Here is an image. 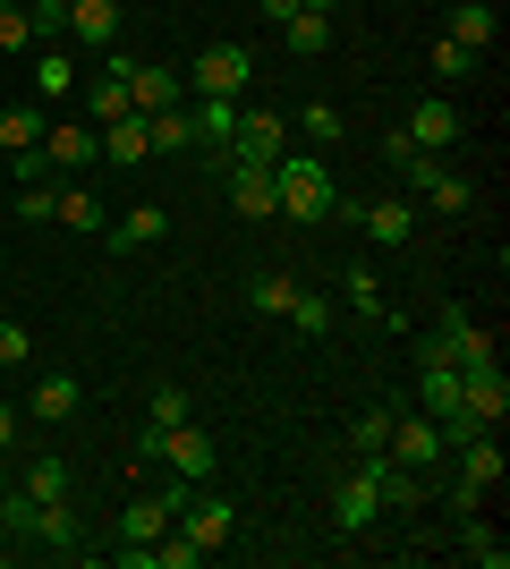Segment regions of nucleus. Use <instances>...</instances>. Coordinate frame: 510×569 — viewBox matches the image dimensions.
Here are the masks:
<instances>
[{"label":"nucleus","mask_w":510,"mask_h":569,"mask_svg":"<svg viewBox=\"0 0 510 569\" xmlns=\"http://www.w3.org/2000/svg\"><path fill=\"white\" fill-rule=\"evenodd\" d=\"M383 459H400V468H417V476H434V468H442V426H434V417H391Z\"/></svg>","instance_id":"obj_5"},{"label":"nucleus","mask_w":510,"mask_h":569,"mask_svg":"<svg viewBox=\"0 0 510 569\" xmlns=\"http://www.w3.org/2000/svg\"><path fill=\"white\" fill-rule=\"evenodd\" d=\"M298 128H307L316 144H332V137H340V111H332V102H307V111H298Z\"/></svg>","instance_id":"obj_39"},{"label":"nucleus","mask_w":510,"mask_h":569,"mask_svg":"<svg viewBox=\"0 0 510 569\" xmlns=\"http://www.w3.org/2000/svg\"><path fill=\"white\" fill-rule=\"evenodd\" d=\"M442 34H451V43H468V51H493V34H502V18H493V0H460Z\"/></svg>","instance_id":"obj_19"},{"label":"nucleus","mask_w":510,"mask_h":569,"mask_svg":"<svg viewBox=\"0 0 510 569\" xmlns=\"http://www.w3.org/2000/svg\"><path fill=\"white\" fill-rule=\"evenodd\" d=\"M9 442H18V408H0V451H9Z\"/></svg>","instance_id":"obj_42"},{"label":"nucleus","mask_w":510,"mask_h":569,"mask_svg":"<svg viewBox=\"0 0 510 569\" xmlns=\"http://www.w3.org/2000/svg\"><path fill=\"white\" fill-rule=\"evenodd\" d=\"M86 119H94V128H111V119H128V77H120V69H102L94 86H86Z\"/></svg>","instance_id":"obj_27"},{"label":"nucleus","mask_w":510,"mask_h":569,"mask_svg":"<svg viewBox=\"0 0 510 569\" xmlns=\"http://www.w3.org/2000/svg\"><path fill=\"white\" fill-rule=\"evenodd\" d=\"M0 51H34V18L18 0H0Z\"/></svg>","instance_id":"obj_37"},{"label":"nucleus","mask_w":510,"mask_h":569,"mask_svg":"<svg viewBox=\"0 0 510 569\" xmlns=\"http://www.w3.org/2000/svg\"><path fill=\"white\" fill-rule=\"evenodd\" d=\"M272 204L290 221H323L340 204V188H332V170H323L316 153H281V162H272Z\"/></svg>","instance_id":"obj_1"},{"label":"nucleus","mask_w":510,"mask_h":569,"mask_svg":"<svg viewBox=\"0 0 510 569\" xmlns=\"http://www.w3.org/2000/svg\"><path fill=\"white\" fill-rule=\"evenodd\" d=\"M340 307H349V315H383V289H374V272H366V263H349V272H340Z\"/></svg>","instance_id":"obj_35"},{"label":"nucleus","mask_w":510,"mask_h":569,"mask_svg":"<svg viewBox=\"0 0 510 569\" xmlns=\"http://www.w3.org/2000/svg\"><path fill=\"white\" fill-rule=\"evenodd\" d=\"M77 86V51H34V94H69Z\"/></svg>","instance_id":"obj_34"},{"label":"nucleus","mask_w":510,"mask_h":569,"mask_svg":"<svg viewBox=\"0 0 510 569\" xmlns=\"http://www.w3.org/2000/svg\"><path fill=\"white\" fill-rule=\"evenodd\" d=\"M460 552H468V561H477V569H510V545H502V536H493L486 519H477V510H468V519H460Z\"/></svg>","instance_id":"obj_28"},{"label":"nucleus","mask_w":510,"mask_h":569,"mask_svg":"<svg viewBox=\"0 0 510 569\" xmlns=\"http://www.w3.org/2000/svg\"><path fill=\"white\" fill-rule=\"evenodd\" d=\"M290 298H298L290 272H256V281H247V307L256 315H290Z\"/></svg>","instance_id":"obj_32"},{"label":"nucleus","mask_w":510,"mask_h":569,"mask_svg":"<svg viewBox=\"0 0 510 569\" xmlns=\"http://www.w3.org/2000/svg\"><path fill=\"white\" fill-rule=\"evenodd\" d=\"M409 137L426 144V153H442V144H460V111H451L442 94H426V102L409 111Z\"/></svg>","instance_id":"obj_17"},{"label":"nucleus","mask_w":510,"mask_h":569,"mask_svg":"<svg viewBox=\"0 0 510 569\" xmlns=\"http://www.w3.org/2000/svg\"><path fill=\"white\" fill-rule=\"evenodd\" d=\"M290 332H298V340H323V332H332V298L298 289V298H290Z\"/></svg>","instance_id":"obj_33"},{"label":"nucleus","mask_w":510,"mask_h":569,"mask_svg":"<svg viewBox=\"0 0 510 569\" xmlns=\"http://www.w3.org/2000/svg\"><path fill=\"white\" fill-rule=\"evenodd\" d=\"M60 213V188H18V221H51Z\"/></svg>","instance_id":"obj_40"},{"label":"nucleus","mask_w":510,"mask_h":569,"mask_svg":"<svg viewBox=\"0 0 510 569\" xmlns=\"http://www.w3.org/2000/svg\"><path fill=\"white\" fill-rule=\"evenodd\" d=\"M69 34L86 51H111V43H120V0H77V9H69Z\"/></svg>","instance_id":"obj_16"},{"label":"nucleus","mask_w":510,"mask_h":569,"mask_svg":"<svg viewBox=\"0 0 510 569\" xmlns=\"http://www.w3.org/2000/svg\"><path fill=\"white\" fill-rule=\"evenodd\" d=\"M332 519L349 527V536H366V527L383 519V493H374V468H366V459H358L349 476H340V493H332Z\"/></svg>","instance_id":"obj_6"},{"label":"nucleus","mask_w":510,"mask_h":569,"mask_svg":"<svg viewBox=\"0 0 510 569\" xmlns=\"http://www.w3.org/2000/svg\"><path fill=\"white\" fill-rule=\"evenodd\" d=\"M170 527H179V501L146 493V501H128V510H120V545H162Z\"/></svg>","instance_id":"obj_12"},{"label":"nucleus","mask_w":510,"mask_h":569,"mask_svg":"<svg viewBox=\"0 0 510 569\" xmlns=\"http://www.w3.org/2000/svg\"><path fill=\"white\" fill-rule=\"evenodd\" d=\"M298 9H316V18H332V9H340V0H298Z\"/></svg>","instance_id":"obj_44"},{"label":"nucleus","mask_w":510,"mask_h":569,"mask_svg":"<svg viewBox=\"0 0 510 569\" xmlns=\"http://www.w3.org/2000/svg\"><path fill=\"white\" fill-rule=\"evenodd\" d=\"M18 485H26V493H34V501H69V485H77V468H69V459H26V476H18Z\"/></svg>","instance_id":"obj_26"},{"label":"nucleus","mask_w":510,"mask_h":569,"mask_svg":"<svg viewBox=\"0 0 510 569\" xmlns=\"http://www.w3.org/2000/svg\"><path fill=\"white\" fill-rule=\"evenodd\" d=\"M256 9H264V18L281 26V18H290V9H298V0H256Z\"/></svg>","instance_id":"obj_43"},{"label":"nucleus","mask_w":510,"mask_h":569,"mask_svg":"<svg viewBox=\"0 0 510 569\" xmlns=\"http://www.w3.org/2000/svg\"><path fill=\"white\" fill-rule=\"evenodd\" d=\"M102 238H111L120 256H137V247H162V238H170V213H162V204H128V213L111 221Z\"/></svg>","instance_id":"obj_15"},{"label":"nucleus","mask_w":510,"mask_h":569,"mask_svg":"<svg viewBox=\"0 0 510 569\" xmlns=\"http://www.w3.org/2000/svg\"><path fill=\"white\" fill-rule=\"evenodd\" d=\"M77 400H86V382H77V375H43V382H34V400H26V417L60 426V417H77Z\"/></svg>","instance_id":"obj_20"},{"label":"nucleus","mask_w":510,"mask_h":569,"mask_svg":"<svg viewBox=\"0 0 510 569\" xmlns=\"http://www.w3.org/2000/svg\"><path fill=\"white\" fill-rule=\"evenodd\" d=\"M146 459H162L170 476H188V485H204V476L221 468V442H213V433H204V426L188 417V426H170V433H146Z\"/></svg>","instance_id":"obj_2"},{"label":"nucleus","mask_w":510,"mask_h":569,"mask_svg":"<svg viewBox=\"0 0 510 569\" xmlns=\"http://www.w3.org/2000/svg\"><path fill=\"white\" fill-rule=\"evenodd\" d=\"M0 527H9V536L34 527V493H26V485H18V493H0Z\"/></svg>","instance_id":"obj_38"},{"label":"nucleus","mask_w":510,"mask_h":569,"mask_svg":"<svg viewBox=\"0 0 510 569\" xmlns=\"http://www.w3.org/2000/svg\"><path fill=\"white\" fill-rule=\"evenodd\" d=\"M43 162H51V170H86V162H102V128H94V119L43 128Z\"/></svg>","instance_id":"obj_10"},{"label":"nucleus","mask_w":510,"mask_h":569,"mask_svg":"<svg viewBox=\"0 0 510 569\" xmlns=\"http://www.w3.org/2000/svg\"><path fill=\"white\" fill-rule=\"evenodd\" d=\"M332 213L358 221L366 247H409V238H417V204H332Z\"/></svg>","instance_id":"obj_7"},{"label":"nucleus","mask_w":510,"mask_h":569,"mask_svg":"<svg viewBox=\"0 0 510 569\" xmlns=\"http://www.w3.org/2000/svg\"><path fill=\"white\" fill-rule=\"evenodd\" d=\"M34 357V340H26V323H0V366H26Z\"/></svg>","instance_id":"obj_41"},{"label":"nucleus","mask_w":510,"mask_h":569,"mask_svg":"<svg viewBox=\"0 0 510 569\" xmlns=\"http://www.w3.org/2000/svg\"><path fill=\"white\" fill-rule=\"evenodd\" d=\"M51 221H69L77 238H102V230H111V204H102L94 188H60V213H51Z\"/></svg>","instance_id":"obj_21"},{"label":"nucleus","mask_w":510,"mask_h":569,"mask_svg":"<svg viewBox=\"0 0 510 569\" xmlns=\"http://www.w3.org/2000/svg\"><path fill=\"white\" fill-rule=\"evenodd\" d=\"M43 128H51V119L34 111V102H9V111H0V153H26V144H43Z\"/></svg>","instance_id":"obj_29"},{"label":"nucleus","mask_w":510,"mask_h":569,"mask_svg":"<svg viewBox=\"0 0 510 569\" xmlns=\"http://www.w3.org/2000/svg\"><path fill=\"white\" fill-rule=\"evenodd\" d=\"M146 153H153L146 111H128V119H111V128H102V162H146Z\"/></svg>","instance_id":"obj_24"},{"label":"nucleus","mask_w":510,"mask_h":569,"mask_svg":"<svg viewBox=\"0 0 510 569\" xmlns=\"http://www.w3.org/2000/svg\"><path fill=\"white\" fill-rule=\"evenodd\" d=\"M146 137H153V153H188V144H196L188 102H170V111H146Z\"/></svg>","instance_id":"obj_31"},{"label":"nucleus","mask_w":510,"mask_h":569,"mask_svg":"<svg viewBox=\"0 0 510 569\" xmlns=\"http://www.w3.org/2000/svg\"><path fill=\"white\" fill-rule=\"evenodd\" d=\"M230 527H239V510H230V501H213V493H196L188 510H179V536H196L204 552L230 545Z\"/></svg>","instance_id":"obj_13"},{"label":"nucleus","mask_w":510,"mask_h":569,"mask_svg":"<svg viewBox=\"0 0 510 569\" xmlns=\"http://www.w3.org/2000/svg\"><path fill=\"white\" fill-rule=\"evenodd\" d=\"M0 493H9V485H0Z\"/></svg>","instance_id":"obj_45"},{"label":"nucleus","mask_w":510,"mask_h":569,"mask_svg":"<svg viewBox=\"0 0 510 569\" xmlns=\"http://www.w3.org/2000/svg\"><path fill=\"white\" fill-rule=\"evenodd\" d=\"M426 60H434V77H451V86H460V77H477V51H468V43H451V34H442V43L426 51Z\"/></svg>","instance_id":"obj_36"},{"label":"nucleus","mask_w":510,"mask_h":569,"mask_svg":"<svg viewBox=\"0 0 510 569\" xmlns=\"http://www.w3.org/2000/svg\"><path fill=\"white\" fill-rule=\"evenodd\" d=\"M281 43H290L298 60H323V51H332V18H316V9H290V18H281Z\"/></svg>","instance_id":"obj_23"},{"label":"nucleus","mask_w":510,"mask_h":569,"mask_svg":"<svg viewBox=\"0 0 510 569\" xmlns=\"http://www.w3.org/2000/svg\"><path fill=\"white\" fill-rule=\"evenodd\" d=\"M196 408H188V391H179V382H153V400H146V433H170V426H188ZM146 433H137V442H146Z\"/></svg>","instance_id":"obj_30"},{"label":"nucleus","mask_w":510,"mask_h":569,"mask_svg":"<svg viewBox=\"0 0 510 569\" xmlns=\"http://www.w3.org/2000/svg\"><path fill=\"white\" fill-rule=\"evenodd\" d=\"M290 153V128L272 111H239V137H230V162H281Z\"/></svg>","instance_id":"obj_8"},{"label":"nucleus","mask_w":510,"mask_h":569,"mask_svg":"<svg viewBox=\"0 0 510 569\" xmlns=\"http://www.w3.org/2000/svg\"><path fill=\"white\" fill-rule=\"evenodd\" d=\"M188 128H196L204 153H230V137H239V102H230V94H196L188 102Z\"/></svg>","instance_id":"obj_11"},{"label":"nucleus","mask_w":510,"mask_h":569,"mask_svg":"<svg viewBox=\"0 0 510 569\" xmlns=\"http://www.w3.org/2000/svg\"><path fill=\"white\" fill-rule=\"evenodd\" d=\"M417 204H434V213H468V204H477V179H460V170H426V179H417Z\"/></svg>","instance_id":"obj_18"},{"label":"nucleus","mask_w":510,"mask_h":569,"mask_svg":"<svg viewBox=\"0 0 510 569\" xmlns=\"http://www.w3.org/2000/svg\"><path fill=\"white\" fill-rule=\"evenodd\" d=\"M170 102H188V77L153 69V60H128V111H170Z\"/></svg>","instance_id":"obj_9"},{"label":"nucleus","mask_w":510,"mask_h":569,"mask_svg":"<svg viewBox=\"0 0 510 569\" xmlns=\"http://www.w3.org/2000/svg\"><path fill=\"white\" fill-rule=\"evenodd\" d=\"M417 391H426V417H460V366L451 357H417Z\"/></svg>","instance_id":"obj_14"},{"label":"nucleus","mask_w":510,"mask_h":569,"mask_svg":"<svg viewBox=\"0 0 510 569\" xmlns=\"http://www.w3.org/2000/svg\"><path fill=\"white\" fill-rule=\"evenodd\" d=\"M120 9H128V0H120Z\"/></svg>","instance_id":"obj_46"},{"label":"nucleus","mask_w":510,"mask_h":569,"mask_svg":"<svg viewBox=\"0 0 510 569\" xmlns=\"http://www.w3.org/2000/svg\"><path fill=\"white\" fill-rule=\"evenodd\" d=\"M247 77H256V51H247V43H204L188 60V94H230V102H239Z\"/></svg>","instance_id":"obj_3"},{"label":"nucleus","mask_w":510,"mask_h":569,"mask_svg":"<svg viewBox=\"0 0 510 569\" xmlns=\"http://www.w3.org/2000/svg\"><path fill=\"white\" fill-rule=\"evenodd\" d=\"M460 408L477 417V426L502 433V417H510V375H502V357H493V366H460Z\"/></svg>","instance_id":"obj_4"},{"label":"nucleus","mask_w":510,"mask_h":569,"mask_svg":"<svg viewBox=\"0 0 510 569\" xmlns=\"http://www.w3.org/2000/svg\"><path fill=\"white\" fill-rule=\"evenodd\" d=\"M26 536H34V545H60V552H69L77 536H86V519H77L69 501H34V527H26Z\"/></svg>","instance_id":"obj_25"},{"label":"nucleus","mask_w":510,"mask_h":569,"mask_svg":"<svg viewBox=\"0 0 510 569\" xmlns=\"http://www.w3.org/2000/svg\"><path fill=\"white\" fill-rule=\"evenodd\" d=\"M391 417H400V408L366 400L358 417H349V451H358V459H383V442H391Z\"/></svg>","instance_id":"obj_22"}]
</instances>
